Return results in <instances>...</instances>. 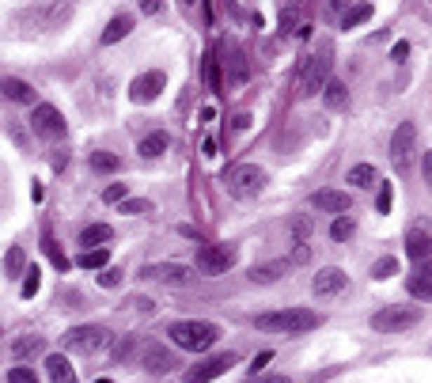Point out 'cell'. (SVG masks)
Wrapping results in <instances>:
<instances>
[{
  "mask_svg": "<svg viewBox=\"0 0 432 383\" xmlns=\"http://www.w3.org/2000/svg\"><path fill=\"white\" fill-rule=\"evenodd\" d=\"M266 179H269V175L262 171L258 163H236V167L224 171V186H228V194H231V198H239V201L258 198V194L266 190Z\"/></svg>",
  "mask_w": 432,
  "mask_h": 383,
  "instance_id": "3",
  "label": "cell"
},
{
  "mask_svg": "<svg viewBox=\"0 0 432 383\" xmlns=\"http://www.w3.org/2000/svg\"><path fill=\"white\" fill-rule=\"evenodd\" d=\"M167 145H171V137H167V133H159V129H156V133H148L144 141L137 145V152L144 156V160H156V156H163V152H167Z\"/></svg>",
  "mask_w": 432,
  "mask_h": 383,
  "instance_id": "22",
  "label": "cell"
},
{
  "mask_svg": "<svg viewBox=\"0 0 432 383\" xmlns=\"http://www.w3.org/2000/svg\"><path fill=\"white\" fill-rule=\"evenodd\" d=\"M258 330H274V334H307L315 326H323V315L311 307H285V311H266L255 319Z\"/></svg>",
  "mask_w": 432,
  "mask_h": 383,
  "instance_id": "1",
  "label": "cell"
},
{
  "mask_svg": "<svg viewBox=\"0 0 432 383\" xmlns=\"http://www.w3.org/2000/svg\"><path fill=\"white\" fill-rule=\"evenodd\" d=\"M345 288H349V277H345L337 266H326V269H318V274L311 277V293L318 296V300H330V296H342Z\"/></svg>",
  "mask_w": 432,
  "mask_h": 383,
  "instance_id": "12",
  "label": "cell"
},
{
  "mask_svg": "<svg viewBox=\"0 0 432 383\" xmlns=\"http://www.w3.org/2000/svg\"><path fill=\"white\" fill-rule=\"evenodd\" d=\"M406 293L413 296V300H432V274H428V269H421V274H410Z\"/></svg>",
  "mask_w": 432,
  "mask_h": 383,
  "instance_id": "24",
  "label": "cell"
},
{
  "mask_svg": "<svg viewBox=\"0 0 432 383\" xmlns=\"http://www.w3.org/2000/svg\"><path fill=\"white\" fill-rule=\"evenodd\" d=\"M31 129L42 141H65V137H69V121L61 118V110L53 107V102H39V107H34Z\"/></svg>",
  "mask_w": 432,
  "mask_h": 383,
  "instance_id": "7",
  "label": "cell"
},
{
  "mask_svg": "<svg viewBox=\"0 0 432 383\" xmlns=\"http://www.w3.org/2000/svg\"><path fill=\"white\" fill-rule=\"evenodd\" d=\"M102 201L107 205H126L129 198H126V182H110L107 190H102Z\"/></svg>",
  "mask_w": 432,
  "mask_h": 383,
  "instance_id": "38",
  "label": "cell"
},
{
  "mask_svg": "<svg viewBox=\"0 0 432 383\" xmlns=\"http://www.w3.org/2000/svg\"><path fill=\"white\" fill-rule=\"evenodd\" d=\"M39 285H42V269H27V277H23V300H31L34 293H39Z\"/></svg>",
  "mask_w": 432,
  "mask_h": 383,
  "instance_id": "39",
  "label": "cell"
},
{
  "mask_svg": "<svg viewBox=\"0 0 432 383\" xmlns=\"http://www.w3.org/2000/svg\"><path fill=\"white\" fill-rule=\"evenodd\" d=\"M107 342H110V334L102 330V326H95V323L72 326V330L65 334V349H69V353H99Z\"/></svg>",
  "mask_w": 432,
  "mask_h": 383,
  "instance_id": "8",
  "label": "cell"
},
{
  "mask_svg": "<svg viewBox=\"0 0 432 383\" xmlns=\"http://www.w3.org/2000/svg\"><path fill=\"white\" fill-rule=\"evenodd\" d=\"M421 175H425V182L432 186V152H425V156H421Z\"/></svg>",
  "mask_w": 432,
  "mask_h": 383,
  "instance_id": "47",
  "label": "cell"
},
{
  "mask_svg": "<svg viewBox=\"0 0 432 383\" xmlns=\"http://www.w3.org/2000/svg\"><path fill=\"white\" fill-rule=\"evenodd\" d=\"M46 376L53 383H76V364H69V357H61V353H50L46 357Z\"/></svg>",
  "mask_w": 432,
  "mask_h": 383,
  "instance_id": "19",
  "label": "cell"
},
{
  "mask_svg": "<svg viewBox=\"0 0 432 383\" xmlns=\"http://www.w3.org/2000/svg\"><path fill=\"white\" fill-rule=\"evenodd\" d=\"M8 383H39V372H34V368H23V364H15V368L8 372Z\"/></svg>",
  "mask_w": 432,
  "mask_h": 383,
  "instance_id": "40",
  "label": "cell"
},
{
  "mask_svg": "<svg viewBox=\"0 0 432 383\" xmlns=\"http://www.w3.org/2000/svg\"><path fill=\"white\" fill-rule=\"evenodd\" d=\"M391 201H394L391 182H379V201H375V209H379V213H391Z\"/></svg>",
  "mask_w": 432,
  "mask_h": 383,
  "instance_id": "42",
  "label": "cell"
},
{
  "mask_svg": "<svg viewBox=\"0 0 432 383\" xmlns=\"http://www.w3.org/2000/svg\"><path fill=\"white\" fill-rule=\"evenodd\" d=\"M413 141H417V129H413V121H402V126L394 129V137H391V167H394L398 175H406V171H410Z\"/></svg>",
  "mask_w": 432,
  "mask_h": 383,
  "instance_id": "10",
  "label": "cell"
},
{
  "mask_svg": "<svg viewBox=\"0 0 432 383\" xmlns=\"http://www.w3.org/2000/svg\"><path fill=\"white\" fill-rule=\"evenodd\" d=\"M220 53H224V72H228V88H239V83H247V80H250V61H247V53H243V46L228 42V46H220Z\"/></svg>",
  "mask_w": 432,
  "mask_h": 383,
  "instance_id": "11",
  "label": "cell"
},
{
  "mask_svg": "<svg viewBox=\"0 0 432 383\" xmlns=\"http://www.w3.org/2000/svg\"><path fill=\"white\" fill-rule=\"evenodd\" d=\"M129 304H137L140 311H148V307H152V300H148V296H133V300H129Z\"/></svg>",
  "mask_w": 432,
  "mask_h": 383,
  "instance_id": "49",
  "label": "cell"
},
{
  "mask_svg": "<svg viewBox=\"0 0 432 383\" xmlns=\"http://www.w3.org/2000/svg\"><path fill=\"white\" fill-rule=\"evenodd\" d=\"M307 205L318 213H334V217H349L353 213V198L345 190H315L311 198H307Z\"/></svg>",
  "mask_w": 432,
  "mask_h": 383,
  "instance_id": "13",
  "label": "cell"
},
{
  "mask_svg": "<svg viewBox=\"0 0 432 383\" xmlns=\"http://www.w3.org/2000/svg\"><path fill=\"white\" fill-rule=\"evenodd\" d=\"M140 364H144V372H152V376H167L178 361H175V353H167V345L144 342L140 345Z\"/></svg>",
  "mask_w": 432,
  "mask_h": 383,
  "instance_id": "14",
  "label": "cell"
},
{
  "mask_svg": "<svg viewBox=\"0 0 432 383\" xmlns=\"http://www.w3.org/2000/svg\"><path fill=\"white\" fill-rule=\"evenodd\" d=\"M299 12H304L299 4L281 8V34H285V39H288V34H299V27H304V23H299Z\"/></svg>",
  "mask_w": 432,
  "mask_h": 383,
  "instance_id": "31",
  "label": "cell"
},
{
  "mask_svg": "<svg viewBox=\"0 0 432 383\" xmlns=\"http://www.w3.org/2000/svg\"><path fill=\"white\" fill-rule=\"evenodd\" d=\"M311 228H315V220L307 217V213H296V217H292V243H296V247H299V243H307Z\"/></svg>",
  "mask_w": 432,
  "mask_h": 383,
  "instance_id": "33",
  "label": "cell"
},
{
  "mask_svg": "<svg viewBox=\"0 0 432 383\" xmlns=\"http://www.w3.org/2000/svg\"><path fill=\"white\" fill-rule=\"evenodd\" d=\"M42 338H39V334H23V338H15L12 342V357L15 361H27V357H34V353H42Z\"/></svg>",
  "mask_w": 432,
  "mask_h": 383,
  "instance_id": "27",
  "label": "cell"
},
{
  "mask_svg": "<svg viewBox=\"0 0 432 383\" xmlns=\"http://www.w3.org/2000/svg\"><path fill=\"white\" fill-rule=\"evenodd\" d=\"M110 239H114V228H110V224H88V228L80 231L83 250H102V247H110Z\"/></svg>",
  "mask_w": 432,
  "mask_h": 383,
  "instance_id": "18",
  "label": "cell"
},
{
  "mask_svg": "<svg viewBox=\"0 0 432 383\" xmlns=\"http://www.w3.org/2000/svg\"><path fill=\"white\" fill-rule=\"evenodd\" d=\"M349 182L356 186V190H372V186H379L383 179L375 175L372 163H356V167H349Z\"/></svg>",
  "mask_w": 432,
  "mask_h": 383,
  "instance_id": "23",
  "label": "cell"
},
{
  "mask_svg": "<svg viewBox=\"0 0 432 383\" xmlns=\"http://www.w3.org/2000/svg\"><path fill=\"white\" fill-rule=\"evenodd\" d=\"M23 266H27L23 247H8V250H4V277H8V281H15L20 274H27Z\"/></svg>",
  "mask_w": 432,
  "mask_h": 383,
  "instance_id": "28",
  "label": "cell"
},
{
  "mask_svg": "<svg viewBox=\"0 0 432 383\" xmlns=\"http://www.w3.org/2000/svg\"><path fill=\"white\" fill-rule=\"evenodd\" d=\"M326 83H330V46H323L315 58L304 61V72L296 80V99L318 95V91H326Z\"/></svg>",
  "mask_w": 432,
  "mask_h": 383,
  "instance_id": "4",
  "label": "cell"
},
{
  "mask_svg": "<svg viewBox=\"0 0 432 383\" xmlns=\"http://www.w3.org/2000/svg\"><path fill=\"white\" fill-rule=\"evenodd\" d=\"M118 209H121V213H126V217H148V213H152V209H156V205H152V201H148V198H129L126 205H118Z\"/></svg>",
  "mask_w": 432,
  "mask_h": 383,
  "instance_id": "36",
  "label": "cell"
},
{
  "mask_svg": "<svg viewBox=\"0 0 432 383\" xmlns=\"http://www.w3.org/2000/svg\"><path fill=\"white\" fill-rule=\"evenodd\" d=\"M353 231H356V220H353V217H337V220L330 224V239H334V243L353 239Z\"/></svg>",
  "mask_w": 432,
  "mask_h": 383,
  "instance_id": "34",
  "label": "cell"
},
{
  "mask_svg": "<svg viewBox=\"0 0 432 383\" xmlns=\"http://www.w3.org/2000/svg\"><path fill=\"white\" fill-rule=\"evenodd\" d=\"M368 323H372V330H379V334H402V330H410V326L421 323V307L391 304V307H383V311H375Z\"/></svg>",
  "mask_w": 432,
  "mask_h": 383,
  "instance_id": "5",
  "label": "cell"
},
{
  "mask_svg": "<svg viewBox=\"0 0 432 383\" xmlns=\"http://www.w3.org/2000/svg\"><path fill=\"white\" fill-rule=\"evenodd\" d=\"M285 269H288L285 258H274V262H262V266H255L247 277H250L255 285H274V281H281V277H285Z\"/></svg>",
  "mask_w": 432,
  "mask_h": 383,
  "instance_id": "20",
  "label": "cell"
},
{
  "mask_svg": "<svg viewBox=\"0 0 432 383\" xmlns=\"http://www.w3.org/2000/svg\"><path fill=\"white\" fill-rule=\"evenodd\" d=\"M163 88H167V76H163L159 69L140 72V76H137L133 83H129V99H133V102H156Z\"/></svg>",
  "mask_w": 432,
  "mask_h": 383,
  "instance_id": "15",
  "label": "cell"
},
{
  "mask_svg": "<svg viewBox=\"0 0 432 383\" xmlns=\"http://www.w3.org/2000/svg\"><path fill=\"white\" fill-rule=\"evenodd\" d=\"M95 281H99V288H118L121 285V269H102Z\"/></svg>",
  "mask_w": 432,
  "mask_h": 383,
  "instance_id": "41",
  "label": "cell"
},
{
  "mask_svg": "<svg viewBox=\"0 0 432 383\" xmlns=\"http://www.w3.org/2000/svg\"><path fill=\"white\" fill-rule=\"evenodd\" d=\"M410 58V42H394V50H391V61H406Z\"/></svg>",
  "mask_w": 432,
  "mask_h": 383,
  "instance_id": "46",
  "label": "cell"
},
{
  "mask_svg": "<svg viewBox=\"0 0 432 383\" xmlns=\"http://www.w3.org/2000/svg\"><path fill=\"white\" fill-rule=\"evenodd\" d=\"M95 383H110V379H95Z\"/></svg>",
  "mask_w": 432,
  "mask_h": 383,
  "instance_id": "50",
  "label": "cell"
},
{
  "mask_svg": "<svg viewBox=\"0 0 432 383\" xmlns=\"http://www.w3.org/2000/svg\"><path fill=\"white\" fill-rule=\"evenodd\" d=\"M307 258H311V247H307V243H299V247L292 250V258H288V262H296V266H304Z\"/></svg>",
  "mask_w": 432,
  "mask_h": 383,
  "instance_id": "45",
  "label": "cell"
},
{
  "mask_svg": "<svg viewBox=\"0 0 432 383\" xmlns=\"http://www.w3.org/2000/svg\"><path fill=\"white\" fill-rule=\"evenodd\" d=\"M398 274V258H391V255H383V258H375V266H372V277L375 281H387V277Z\"/></svg>",
  "mask_w": 432,
  "mask_h": 383,
  "instance_id": "35",
  "label": "cell"
},
{
  "mask_svg": "<svg viewBox=\"0 0 432 383\" xmlns=\"http://www.w3.org/2000/svg\"><path fill=\"white\" fill-rule=\"evenodd\" d=\"M269 361H274V353H269V349H262V353H258V357H255V364H250V376H258V372H262V368H266V364H269Z\"/></svg>",
  "mask_w": 432,
  "mask_h": 383,
  "instance_id": "44",
  "label": "cell"
},
{
  "mask_svg": "<svg viewBox=\"0 0 432 383\" xmlns=\"http://www.w3.org/2000/svg\"><path fill=\"white\" fill-rule=\"evenodd\" d=\"M372 15H375V8H372V4H356V8H349V12L342 15V31H353V27L368 23Z\"/></svg>",
  "mask_w": 432,
  "mask_h": 383,
  "instance_id": "30",
  "label": "cell"
},
{
  "mask_svg": "<svg viewBox=\"0 0 432 383\" xmlns=\"http://www.w3.org/2000/svg\"><path fill=\"white\" fill-rule=\"evenodd\" d=\"M167 338L186 353H205V349L216 345V338H220V326L209 323V319H182V323L167 326Z\"/></svg>",
  "mask_w": 432,
  "mask_h": 383,
  "instance_id": "2",
  "label": "cell"
},
{
  "mask_svg": "<svg viewBox=\"0 0 432 383\" xmlns=\"http://www.w3.org/2000/svg\"><path fill=\"white\" fill-rule=\"evenodd\" d=\"M107 262H110V250L102 247V250H83V255L76 258V266H83V269H107Z\"/></svg>",
  "mask_w": 432,
  "mask_h": 383,
  "instance_id": "32",
  "label": "cell"
},
{
  "mask_svg": "<svg viewBox=\"0 0 432 383\" xmlns=\"http://www.w3.org/2000/svg\"><path fill=\"white\" fill-rule=\"evenodd\" d=\"M323 99H326V107H330V110H345V102H349V88H345L337 76H330V83H326V91H323Z\"/></svg>",
  "mask_w": 432,
  "mask_h": 383,
  "instance_id": "26",
  "label": "cell"
},
{
  "mask_svg": "<svg viewBox=\"0 0 432 383\" xmlns=\"http://www.w3.org/2000/svg\"><path fill=\"white\" fill-rule=\"evenodd\" d=\"M406 255H410V262L413 266H432V236L425 231V224L421 228H413L410 236H406Z\"/></svg>",
  "mask_w": 432,
  "mask_h": 383,
  "instance_id": "17",
  "label": "cell"
},
{
  "mask_svg": "<svg viewBox=\"0 0 432 383\" xmlns=\"http://www.w3.org/2000/svg\"><path fill=\"white\" fill-rule=\"evenodd\" d=\"M236 266V250L220 247V243H197V255H194V269L205 277H220Z\"/></svg>",
  "mask_w": 432,
  "mask_h": 383,
  "instance_id": "6",
  "label": "cell"
},
{
  "mask_svg": "<svg viewBox=\"0 0 432 383\" xmlns=\"http://www.w3.org/2000/svg\"><path fill=\"white\" fill-rule=\"evenodd\" d=\"M133 345H137V338H133V334H129V338H121V342H118V349H114V361H126Z\"/></svg>",
  "mask_w": 432,
  "mask_h": 383,
  "instance_id": "43",
  "label": "cell"
},
{
  "mask_svg": "<svg viewBox=\"0 0 432 383\" xmlns=\"http://www.w3.org/2000/svg\"><path fill=\"white\" fill-rule=\"evenodd\" d=\"M42 250L50 255V262L58 266V269H69V258L61 255V247H58V239H50V236H42Z\"/></svg>",
  "mask_w": 432,
  "mask_h": 383,
  "instance_id": "37",
  "label": "cell"
},
{
  "mask_svg": "<svg viewBox=\"0 0 432 383\" xmlns=\"http://www.w3.org/2000/svg\"><path fill=\"white\" fill-rule=\"evenodd\" d=\"M247 383H288V376H262V379H258V376H250Z\"/></svg>",
  "mask_w": 432,
  "mask_h": 383,
  "instance_id": "48",
  "label": "cell"
},
{
  "mask_svg": "<svg viewBox=\"0 0 432 383\" xmlns=\"http://www.w3.org/2000/svg\"><path fill=\"white\" fill-rule=\"evenodd\" d=\"M129 31H133V20H129V15H114V20L107 23V31H102V46H114V42H121Z\"/></svg>",
  "mask_w": 432,
  "mask_h": 383,
  "instance_id": "25",
  "label": "cell"
},
{
  "mask_svg": "<svg viewBox=\"0 0 432 383\" xmlns=\"http://www.w3.org/2000/svg\"><path fill=\"white\" fill-rule=\"evenodd\" d=\"M144 277H152V281H159V285H190L197 274L190 266H182V262H156V266L144 269Z\"/></svg>",
  "mask_w": 432,
  "mask_h": 383,
  "instance_id": "16",
  "label": "cell"
},
{
  "mask_svg": "<svg viewBox=\"0 0 432 383\" xmlns=\"http://www.w3.org/2000/svg\"><path fill=\"white\" fill-rule=\"evenodd\" d=\"M4 99L8 102H20V107H27V102H34L39 95H34V88L27 80H15V76H4ZM39 107V102H34Z\"/></svg>",
  "mask_w": 432,
  "mask_h": 383,
  "instance_id": "21",
  "label": "cell"
},
{
  "mask_svg": "<svg viewBox=\"0 0 432 383\" xmlns=\"http://www.w3.org/2000/svg\"><path fill=\"white\" fill-rule=\"evenodd\" d=\"M231 364H239L236 353H216V357H205L201 364L186 368V372H182V379H186V383H212V379H220L224 372L231 368Z\"/></svg>",
  "mask_w": 432,
  "mask_h": 383,
  "instance_id": "9",
  "label": "cell"
},
{
  "mask_svg": "<svg viewBox=\"0 0 432 383\" xmlns=\"http://www.w3.org/2000/svg\"><path fill=\"white\" fill-rule=\"evenodd\" d=\"M91 171H95V175H114V171H121V160H118V156L114 152H91Z\"/></svg>",
  "mask_w": 432,
  "mask_h": 383,
  "instance_id": "29",
  "label": "cell"
}]
</instances>
